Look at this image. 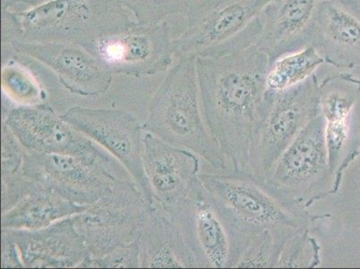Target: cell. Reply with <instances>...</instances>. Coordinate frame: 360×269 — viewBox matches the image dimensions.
Masks as SVG:
<instances>
[{"label":"cell","instance_id":"obj_10","mask_svg":"<svg viewBox=\"0 0 360 269\" xmlns=\"http://www.w3.org/2000/svg\"><path fill=\"white\" fill-rule=\"evenodd\" d=\"M84 48L111 73L133 77L165 72L175 55L174 40L165 21L150 25L133 21Z\"/></svg>","mask_w":360,"mask_h":269},{"label":"cell","instance_id":"obj_24","mask_svg":"<svg viewBox=\"0 0 360 269\" xmlns=\"http://www.w3.org/2000/svg\"><path fill=\"white\" fill-rule=\"evenodd\" d=\"M91 268H141L139 239L105 258L94 259Z\"/></svg>","mask_w":360,"mask_h":269},{"label":"cell","instance_id":"obj_8","mask_svg":"<svg viewBox=\"0 0 360 269\" xmlns=\"http://www.w3.org/2000/svg\"><path fill=\"white\" fill-rule=\"evenodd\" d=\"M155 206L147 201L135 180H126L72 218L94 261L139 241Z\"/></svg>","mask_w":360,"mask_h":269},{"label":"cell","instance_id":"obj_22","mask_svg":"<svg viewBox=\"0 0 360 269\" xmlns=\"http://www.w3.org/2000/svg\"><path fill=\"white\" fill-rule=\"evenodd\" d=\"M2 90L9 99L21 105L42 104L44 93L30 71L15 61H9L1 70Z\"/></svg>","mask_w":360,"mask_h":269},{"label":"cell","instance_id":"obj_4","mask_svg":"<svg viewBox=\"0 0 360 269\" xmlns=\"http://www.w3.org/2000/svg\"><path fill=\"white\" fill-rule=\"evenodd\" d=\"M143 130L169 145L191 151L215 170H228V161L202 118L195 58H179L170 68L150 101Z\"/></svg>","mask_w":360,"mask_h":269},{"label":"cell","instance_id":"obj_15","mask_svg":"<svg viewBox=\"0 0 360 269\" xmlns=\"http://www.w3.org/2000/svg\"><path fill=\"white\" fill-rule=\"evenodd\" d=\"M22 172L2 178L1 227L35 231L86 211Z\"/></svg>","mask_w":360,"mask_h":269},{"label":"cell","instance_id":"obj_14","mask_svg":"<svg viewBox=\"0 0 360 269\" xmlns=\"http://www.w3.org/2000/svg\"><path fill=\"white\" fill-rule=\"evenodd\" d=\"M143 169L155 205L173 214L188 198L200 173V157L169 145L153 133L143 134Z\"/></svg>","mask_w":360,"mask_h":269},{"label":"cell","instance_id":"obj_6","mask_svg":"<svg viewBox=\"0 0 360 269\" xmlns=\"http://www.w3.org/2000/svg\"><path fill=\"white\" fill-rule=\"evenodd\" d=\"M320 113L319 81L316 73L286 90H268L266 108L252 142L251 175L264 182L284 151Z\"/></svg>","mask_w":360,"mask_h":269},{"label":"cell","instance_id":"obj_7","mask_svg":"<svg viewBox=\"0 0 360 269\" xmlns=\"http://www.w3.org/2000/svg\"><path fill=\"white\" fill-rule=\"evenodd\" d=\"M322 113L311 120L278 159L264 183L271 193L294 208L305 210L332 182Z\"/></svg>","mask_w":360,"mask_h":269},{"label":"cell","instance_id":"obj_3","mask_svg":"<svg viewBox=\"0 0 360 269\" xmlns=\"http://www.w3.org/2000/svg\"><path fill=\"white\" fill-rule=\"evenodd\" d=\"M120 0H51L27 11H2L1 41L65 42L86 47L133 22Z\"/></svg>","mask_w":360,"mask_h":269},{"label":"cell","instance_id":"obj_18","mask_svg":"<svg viewBox=\"0 0 360 269\" xmlns=\"http://www.w3.org/2000/svg\"><path fill=\"white\" fill-rule=\"evenodd\" d=\"M323 0H279L260 15L262 30L257 46L270 64L312 44L317 13Z\"/></svg>","mask_w":360,"mask_h":269},{"label":"cell","instance_id":"obj_9","mask_svg":"<svg viewBox=\"0 0 360 269\" xmlns=\"http://www.w3.org/2000/svg\"><path fill=\"white\" fill-rule=\"evenodd\" d=\"M4 124L25 150L83 157L120 175L131 176L119 160L63 120L47 104L15 108L9 111Z\"/></svg>","mask_w":360,"mask_h":269},{"label":"cell","instance_id":"obj_2","mask_svg":"<svg viewBox=\"0 0 360 269\" xmlns=\"http://www.w3.org/2000/svg\"><path fill=\"white\" fill-rule=\"evenodd\" d=\"M199 179L227 226L232 245V268L262 232L270 230L294 234L317 218L281 201L250 173H200Z\"/></svg>","mask_w":360,"mask_h":269},{"label":"cell","instance_id":"obj_23","mask_svg":"<svg viewBox=\"0 0 360 269\" xmlns=\"http://www.w3.org/2000/svg\"><path fill=\"white\" fill-rule=\"evenodd\" d=\"M140 24L165 22L169 16L186 15L198 0H120Z\"/></svg>","mask_w":360,"mask_h":269},{"label":"cell","instance_id":"obj_17","mask_svg":"<svg viewBox=\"0 0 360 269\" xmlns=\"http://www.w3.org/2000/svg\"><path fill=\"white\" fill-rule=\"evenodd\" d=\"M15 242L24 268H91V258L73 218L35 231L2 229Z\"/></svg>","mask_w":360,"mask_h":269},{"label":"cell","instance_id":"obj_26","mask_svg":"<svg viewBox=\"0 0 360 269\" xmlns=\"http://www.w3.org/2000/svg\"><path fill=\"white\" fill-rule=\"evenodd\" d=\"M51 0H1V11H11L13 6L19 5H30L32 8H35Z\"/></svg>","mask_w":360,"mask_h":269},{"label":"cell","instance_id":"obj_16","mask_svg":"<svg viewBox=\"0 0 360 269\" xmlns=\"http://www.w3.org/2000/svg\"><path fill=\"white\" fill-rule=\"evenodd\" d=\"M15 51L28 56L53 71L65 88L75 94L94 96L107 93L112 73L86 49L65 42L16 41Z\"/></svg>","mask_w":360,"mask_h":269},{"label":"cell","instance_id":"obj_11","mask_svg":"<svg viewBox=\"0 0 360 269\" xmlns=\"http://www.w3.org/2000/svg\"><path fill=\"white\" fill-rule=\"evenodd\" d=\"M22 173L28 178L81 206H91L120 182L133 180L83 157L24 149Z\"/></svg>","mask_w":360,"mask_h":269},{"label":"cell","instance_id":"obj_27","mask_svg":"<svg viewBox=\"0 0 360 269\" xmlns=\"http://www.w3.org/2000/svg\"><path fill=\"white\" fill-rule=\"evenodd\" d=\"M333 1L345 6L356 14L360 15V0H333Z\"/></svg>","mask_w":360,"mask_h":269},{"label":"cell","instance_id":"obj_1","mask_svg":"<svg viewBox=\"0 0 360 269\" xmlns=\"http://www.w3.org/2000/svg\"><path fill=\"white\" fill-rule=\"evenodd\" d=\"M206 127L235 173H250L254 134L267 104L269 58L257 44L195 58Z\"/></svg>","mask_w":360,"mask_h":269},{"label":"cell","instance_id":"obj_12","mask_svg":"<svg viewBox=\"0 0 360 269\" xmlns=\"http://www.w3.org/2000/svg\"><path fill=\"white\" fill-rule=\"evenodd\" d=\"M61 117L119 160L139 185L147 201L155 205L143 169V129L134 115L122 110L75 106Z\"/></svg>","mask_w":360,"mask_h":269},{"label":"cell","instance_id":"obj_21","mask_svg":"<svg viewBox=\"0 0 360 269\" xmlns=\"http://www.w3.org/2000/svg\"><path fill=\"white\" fill-rule=\"evenodd\" d=\"M325 60L313 46L278 58L266 77L267 89L280 92L295 87L316 73Z\"/></svg>","mask_w":360,"mask_h":269},{"label":"cell","instance_id":"obj_20","mask_svg":"<svg viewBox=\"0 0 360 269\" xmlns=\"http://www.w3.org/2000/svg\"><path fill=\"white\" fill-rule=\"evenodd\" d=\"M139 249L141 268H198L179 225L156 205L143 226Z\"/></svg>","mask_w":360,"mask_h":269},{"label":"cell","instance_id":"obj_13","mask_svg":"<svg viewBox=\"0 0 360 269\" xmlns=\"http://www.w3.org/2000/svg\"><path fill=\"white\" fill-rule=\"evenodd\" d=\"M169 215L181 230L198 268L233 267L227 226L199 176L188 198Z\"/></svg>","mask_w":360,"mask_h":269},{"label":"cell","instance_id":"obj_25","mask_svg":"<svg viewBox=\"0 0 360 269\" xmlns=\"http://www.w3.org/2000/svg\"><path fill=\"white\" fill-rule=\"evenodd\" d=\"M1 268H24L18 247L4 232L1 234Z\"/></svg>","mask_w":360,"mask_h":269},{"label":"cell","instance_id":"obj_19","mask_svg":"<svg viewBox=\"0 0 360 269\" xmlns=\"http://www.w3.org/2000/svg\"><path fill=\"white\" fill-rule=\"evenodd\" d=\"M326 64L340 70L360 65V15L333 0H323L312 44Z\"/></svg>","mask_w":360,"mask_h":269},{"label":"cell","instance_id":"obj_5","mask_svg":"<svg viewBox=\"0 0 360 269\" xmlns=\"http://www.w3.org/2000/svg\"><path fill=\"white\" fill-rule=\"evenodd\" d=\"M279 0H198L186 13L184 32L174 40L179 58L218 57L257 44L260 15Z\"/></svg>","mask_w":360,"mask_h":269}]
</instances>
